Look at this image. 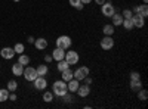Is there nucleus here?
Masks as SVG:
<instances>
[{
	"label": "nucleus",
	"mask_w": 148,
	"mask_h": 109,
	"mask_svg": "<svg viewBox=\"0 0 148 109\" xmlns=\"http://www.w3.org/2000/svg\"><path fill=\"white\" fill-rule=\"evenodd\" d=\"M52 93L53 96H58V97H62L65 93H68V87H67V83L64 80H59L55 81L53 86H52Z\"/></svg>",
	"instance_id": "nucleus-1"
},
{
	"label": "nucleus",
	"mask_w": 148,
	"mask_h": 109,
	"mask_svg": "<svg viewBox=\"0 0 148 109\" xmlns=\"http://www.w3.org/2000/svg\"><path fill=\"white\" fill-rule=\"evenodd\" d=\"M71 39L68 37V35H59V37L56 39V47H61V49L64 50H68L71 47Z\"/></svg>",
	"instance_id": "nucleus-2"
},
{
	"label": "nucleus",
	"mask_w": 148,
	"mask_h": 109,
	"mask_svg": "<svg viewBox=\"0 0 148 109\" xmlns=\"http://www.w3.org/2000/svg\"><path fill=\"white\" fill-rule=\"evenodd\" d=\"M73 75H74V78H76V80L83 81L86 77L89 75V68H88V66H80V68H77L76 71H73Z\"/></svg>",
	"instance_id": "nucleus-3"
},
{
	"label": "nucleus",
	"mask_w": 148,
	"mask_h": 109,
	"mask_svg": "<svg viewBox=\"0 0 148 109\" xmlns=\"http://www.w3.org/2000/svg\"><path fill=\"white\" fill-rule=\"evenodd\" d=\"M64 59L68 62V65H76V64L79 62L80 56H79L77 52H74V50H70V49H68V52H65V58H64Z\"/></svg>",
	"instance_id": "nucleus-4"
},
{
	"label": "nucleus",
	"mask_w": 148,
	"mask_h": 109,
	"mask_svg": "<svg viewBox=\"0 0 148 109\" xmlns=\"http://www.w3.org/2000/svg\"><path fill=\"white\" fill-rule=\"evenodd\" d=\"M101 12H102V15H104V16L111 18V16H113V15L116 14V9H114V6L111 5V3L105 2L104 5H101Z\"/></svg>",
	"instance_id": "nucleus-5"
},
{
	"label": "nucleus",
	"mask_w": 148,
	"mask_h": 109,
	"mask_svg": "<svg viewBox=\"0 0 148 109\" xmlns=\"http://www.w3.org/2000/svg\"><path fill=\"white\" fill-rule=\"evenodd\" d=\"M24 77H25L27 81H34L37 77H39V74H37V69L36 68H31V66H27L24 68Z\"/></svg>",
	"instance_id": "nucleus-6"
},
{
	"label": "nucleus",
	"mask_w": 148,
	"mask_h": 109,
	"mask_svg": "<svg viewBox=\"0 0 148 109\" xmlns=\"http://www.w3.org/2000/svg\"><path fill=\"white\" fill-rule=\"evenodd\" d=\"M99 46H101V49H104V50H111V49L114 47V40H113V37H111V35H105V37L101 40Z\"/></svg>",
	"instance_id": "nucleus-7"
},
{
	"label": "nucleus",
	"mask_w": 148,
	"mask_h": 109,
	"mask_svg": "<svg viewBox=\"0 0 148 109\" xmlns=\"http://www.w3.org/2000/svg\"><path fill=\"white\" fill-rule=\"evenodd\" d=\"M132 22H133V28H142L145 25V18L141 16L139 14L132 15Z\"/></svg>",
	"instance_id": "nucleus-8"
},
{
	"label": "nucleus",
	"mask_w": 148,
	"mask_h": 109,
	"mask_svg": "<svg viewBox=\"0 0 148 109\" xmlns=\"http://www.w3.org/2000/svg\"><path fill=\"white\" fill-rule=\"evenodd\" d=\"M33 83H34V87H36L37 90H45V89L47 87V81L45 80V77H40V75L37 77Z\"/></svg>",
	"instance_id": "nucleus-9"
},
{
	"label": "nucleus",
	"mask_w": 148,
	"mask_h": 109,
	"mask_svg": "<svg viewBox=\"0 0 148 109\" xmlns=\"http://www.w3.org/2000/svg\"><path fill=\"white\" fill-rule=\"evenodd\" d=\"M65 58V50L64 49H61V47H55V50L52 52V59L53 60H62Z\"/></svg>",
	"instance_id": "nucleus-10"
},
{
	"label": "nucleus",
	"mask_w": 148,
	"mask_h": 109,
	"mask_svg": "<svg viewBox=\"0 0 148 109\" xmlns=\"http://www.w3.org/2000/svg\"><path fill=\"white\" fill-rule=\"evenodd\" d=\"M132 12H135V14H139L141 16L147 18V16H148V6H147V3L139 5V6H135V9H133Z\"/></svg>",
	"instance_id": "nucleus-11"
},
{
	"label": "nucleus",
	"mask_w": 148,
	"mask_h": 109,
	"mask_svg": "<svg viewBox=\"0 0 148 109\" xmlns=\"http://www.w3.org/2000/svg\"><path fill=\"white\" fill-rule=\"evenodd\" d=\"M0 55H2L3 59H12L15 56V50L12 49V47H3V49L0 50Z\"/></svg>",
	"instance_id": "nucleus-12"
},
{
	"label": "nucleus",
	"mask_w": 148,
	"mask_h": 109,
	"mask_svg": "<svg viewBox=\"0 0 148 109\" xmlns=\"http://www.w3.org/2000/svg\"><path fill=\"white\" fill-rule=\"evenodd\" d=\"M79 86H80V81H79V80H76V78H73V80H70V81L67 83L68 91H71V93H76V91H77V89H79Z\"/></svg>",
	"instance_id": "nucleus-13"
},
{
	"label": "nucleus",
	"mask_w": 148,
	"mask_h": 109,
	"mask_svg": "<svg viewBox=\"0 0 148 109\" xmlns=\"http://www.w3.org/2000/svg\"><path fill=\"white\" fill-rule=\"evenodd\" d=\"M77 93H79L80 97H88L89 93H90V87L88 86V84H83V86H79Z\"/></svg>",
	"instance_id": "nucleus-14"
},
{
	"label": "nucleus",
	"mask_w": 148,
	"mask_h": 109,
	"mask_svg": "<svg viewBox=\"0 0 148 109\" xmlns=\"http://www.w3.org/2000/svg\"><path fill=\"white\" fill-rule=\"evenodd\" d=\"M74 78V75H73V71L70 69V68H67V69H64V71H61V80H64L65 83H68L70 80H73Z\"/></svg>",
	"instance_id": "nucleus-15"
},
{
	"label": "nucleus",
	"mask_w": 148,
	"mask_h": 109,
	"mask_svg": "<svg viewBox=\"0 0 148 109\" xmlns=\"http://www.w3.org/2000/svg\"><path fill=\"white\" fill-rule=\"evenodd\" d=\"M12 74H14L15 77H21V75L24 74V66H22L19 62L14 64V66H12Z\"/></svg>",
	"instance_id": "nucleus-16"
},
{
	"label": "nucleus",
	"mask_w": 148,
	"mask_h": 109,
	"mask_svg": "<svg viewBox=\"0 0 148 109\" xmlns=\"http://www.w3.org/2000/svg\"><path fill=\"white\" fill-rule=\"evenodd\" d=\"M34 46H36V49H39V50H45L47 47V40L46 39H36Z\"/></svg>",
	"instance_id": "nucleus-17"
},
{
	"label": "nucleus",
	"mask_w": 148,
	"mask_h": 109,
	"mask_svg": "<svg viewBox=\"0 0 148 109\" xmlns=\"http://www.w3.org/2000/svg\"><path fill=\"white\" fill-rule=\"evenodd\" d=\"M130 89H132L133 91L141 90V89H142V83H141V80H130Z\"/></svg>",
	"instance_id": "nucleus-18"
},
{
	"label": "nucleus",
	"mask_w": 148,
	"mask_h": 109,
	"mask_svg": "<svg viewBox=\"0 0 148 109\" xmlns=\"http://www.w3.org/2000/svg\"><path fill=\"white\" fill-rule=\"evenodd\" d=\"M111 19H113V25H114V27L121 25V22H123V16H121V14H114L113 16H111Z\"/></svg>",
	"instance_id": "nucleus-19"
},
{
	"label": "nucleus",
	"mask_w": 148,
	"mask_h": 109,
	"mask_svg": "<svg viewBox=\"0 0 148 109\" xmlns=\"http://www.w3.org/2000/svg\"><path fill=\"white\" fill-rule=\"evenodd\" d=\"M102 32H104V35H113L114 34V25L113 24H107V25H104Z\"/></svg>",
	"instance_id": "nucleus-20"
},
{
	"label": "nucleus",
	"mask_w": 148,
	"mask_h": 109,
	"mask_svg": "<svg viewBox=\"0 0 148 109\" xmlns=\"http://www.w3.org/2000/svg\"><path fill=\"white\" fill-rule=\"evenodd\" d=\"M37 69V74H39L40 77H45L46 74H47V71H49V68H47V65H45V64H42V65H39L36 68Z\"/></svg>",
	"instance_id": "nucleus-21"
},
{
	"label": "nucleus",
	"mask_w": 148,
	"mask_h": 109,
	"mask_svg": "<svg viewBox=\"0 0 148 109\" xmlns=\"http://www.w3.org/2000/svg\"><path fill=\"white\" fill-rule=\"evenodd\" d=\"M121 25L125 27L127 31H129V30H133V22H132V18H123Z\"/></svg>",
	"instance_id": "nucleus-22"
},
{
	"label": "nucleus",
	"mask_w": 148,
	"mask_h": 109,
	"mask_svg": "<svg viewBox=\"0 0 148 109\" xmlns=\"http://www.w3.org/2000/svg\"><path fill=\"white\" fill-rule=\"evenodd\" d=\"M56 68H58V71L61 72V71H64V69L70 68V65H68V62H67L65 59H62V60H58V65H56Z\"/></svg>",
	"instance_id": "nucleus-23"
},
{
	"label": "nucleus",
	"mask_w": 148,
	"mask_h": 109,
	"mask_svg": "<svg viewBox=\"0 0 148 109\" xmlns=\"http://www.w3.org/2000/svg\"><path fill=\"white\" fill-rule=\"evenodd\" d=\"M18 62H19L22 66H27V65L30 64V58H28L27 55H22V53H21V55H19V59H18Z\"/></svg>",
	"instance_id": "nucleus-24"
},
{
	"label": "nucleus",
	"mask_w": 148,
	"mask_h": 109,
	"mask_svg": "<svg viewBox=\"0 0 148 109\" xmlns=\"http://www.w3.org/2000/svg\"><path fill=\"white\" fill-rule=\"evenodd\" d=\"M70 5L73 7H76L77 10H83V7H84V5L80 2V0H70Z\"/></svg>",
	"instance_id": "nucleus-25"
},
{
	"label": "nucleus",
	"mask_w": 148,
	"mask_h": 109,
	"mask_svg": "<svg viewBox=\"0 0 148 109\" xmlns=\"http://www.w3.org/2000/svg\"><path fill=\"white\" fill-rule=\"evenodd\" d=\"M9 99V90L8 89H2L0 90V102H6Z\"/></svg>",
	"instance_id": "nucleus-26"
},
{
	"label": "nucleus",
	"mask_w": 148,
	"mask_h": 109,
	"mask_svg": "<svg viewBox=\"0 0 148 109\" xmlns=\"http://www.w3.org/2000/svg\"><path fill=\"white\" fill-rule=\"evenodd\" d=\"M138 97H139V100L145 102V100L148 99V91H147L145 89H141V90H138Z\"/></svg>",
	"instance_id": "nucleus-27"
},
{
	"label": "nucleus",
	"mask_w": 148,
	"mask_h": 109,
	"mask_svg": "<svg viewBox=\"0 0 148 109\" xmlns=\"http://www.w3.org/2000/svg\"><path fill=\"white\" fill-rule=\"evenodd\" d=\"M18 89V83L15 81V80H9V83H8V90L9 91H15Z\"/></svg>",
	"instance_id": "nucleus-28"
},
{
	"label": "nucleus",
	"mask_w": 148,
	"mask_h": 109,
	"mask_svg": "<svg viewBox=\"0 0 148 109\" xmlns=\"http://www.w3.org/2000/svg\"><path fill=\"white\" fill-rule=\"evenodd\" d=\"M43 100H45L46 103H51V102L53 100V93H52V91H45V94H43Z\"/></svg>",
	"instance_id": "nucleus-29"
},
{
	"label": "nucleus",
	"mask_w": 148,
	"mask_h": 109,
	"mask_svg": "<svg viewBox=\"0 0 148 109\" xmlns=\"http://www.w3.org/2000/svg\"><path fill=\"white\" fill-rule=\"evenodd\" d=\"M14 50H15V53L21 55L24 50H25V47H24V44H22V43H16V44L14 46Z\"/></svg>",
	"instance_id": "nucleus-30"
},
{
	"label": "nucleus",
	"mask_w": 148,
	"mask_h": 109,
	"mask_svg": "<svg viewBox=\"0 0 148 109\" xmlns=\"http://www.w3.org/2000/svg\"><path fill=\"white\" fill-rule=\"evenodd\" d=\"M132 15H133V12L130 9H125V10L121 12V16L123 18H132Z\"/></svg>",
	"instance_id": "nucleus-31"
},
{
	"label": "nucleus",
	"mask_w": 148,
	"mask_h": 109,
	"mask_svg": "<svg viewBox=\"0 0 148 109\" xmlns=\"http://www.w3.org/2000/svg\"><path fill=\"white\" fill-rule=\"evenodd\" d=\"M130 80H141V74H139L138 71L130 72Z\"/></svg>",
	"instance_id": "nucleus-32"
},
{
	"label": "nucleus",
	"mask_w": 148,
	"mask_h": 109,
	"mask_svg": "<svg viewBox=\"0 0 148 109\" xmlns=\"http://www.w3.org/2000/svg\"><path fill=\"white\" fill-rule=\"evenodd\" d=\"M62 99H64V102H65V103H71V102H73V96H71V94H68V93H65V94L62 96Z\"/></svg>",
	"instance_id": "nucleus-33"
},
{
	"label": "nucleus",
	"mask_w": 148,
	"mask_h": 109,
	"mask_svg": "<svg viewBox=\"0 0 148 109\" xmlns=\"http://www.w3.org/2000/svg\"><path fill=\"white\" fill-rule=\"evenodd\" d=\"M52 55H45V62H47V64H51L52 62Z\"/></svg>",
	"instance_id": "nucleus-34"
},
{
	"label": "nucleus",
	"mask_w": 148,
	"mask_h": 109,
	"mask_svg": "<svg viewBox=\"0 0 148 109\" xmlns=\"http://www.w3.org/2000/svg\"><path fill=\"white\" fill-rule=\"evenodd\" d=\"M84 83H86V84H88V86H90V84H92V78H90V77L88 75V77H86V78H84Z\"/></svg>",
	"instance_id": "nucleus-35"
},
{
	"label": "nucleus",
	"mask_w": 148,
	"mask_h": 109,
	"mask_svg": "<svg viewBox=\"0 0 148 109\" xmlns=\"http://www.w3.org/2000/svg\"><path fill=\"white\" fill-rule=\"evenodd\" d=\"M18 97H16V94L15 93H12V94H9V100H12V102H14V100H16Z\"/></svg>",
	"instance_id": "nucleus-36"
},
{
	"label": "nucleus",
	"mask_w": 148,
	"mask_h": 109,
	"mask_svg": "<svg viewBox=\"0 0 148 109\" xmlns=\"http://www.w3.org/2000/svg\"><path fill=\"white\" fill-rule=\"evenodd\" d=\"M80 2H82L83 5H89V3H92V0H80Z\"/></svg>",
	"instance_id": "nucleus-37"
},
{
	"label": "nucleus",
	"mask_w": 148,
	"mask_h": 109,
	"mask_svg": "<svg viewBox=\"0 0 148 109\" xmlns=\"http://www.w3.org/2000/svg\"><path fill=\"white\" fill-rule=\"evenodd\" d=\"M95 2H96L98 5H104V3H105V0H95Z\"/></svg>",
	"instance_id": "nucleus-38"
},
{
	"label": "nucleus",
	"mask_w": 148,
	"mask_h": 109,
	"mask_svg": "<svg viewBox=\"0 0 148 109\" xmlns=\"http://www.w3.org/2000/svg\"><path fill=\"white\" fill-rule=\"evenodd\" d=\"M34 40H36V39H33V37H28V43H31V44H33V43H34Z\"/></svg>",
	"instance_id": "nucleus-39"
},
{
	"label": "nucleus",
	"mask_w": 148,
	"mask_h": 109,
	"mask_svg": "<svg viewBox=\"0 0 148 109\" xmlns=\"http://www.w3.org/2000/svg\"><path fill=\"white\" fill-rule=\"evenodd\" d=\"M142 2H144V3H148V0H142Z\"/></svg>",
	"instance_id": "nucleus-40"
},
{
	"label": "nucleus",
	"mask_w": 148,
	"mask_h": 109,
	"mask_svg": "<svg viewBox=\"0 0 148 109\" xmlns=\"http://www.w3.org/2000/svg\"><path fill=\"white\" fill-rule=\"evenodd\" d=\"M14 2H19V0H14Z\"/></svg>",
	"instance_id": "nucleus-41"
}]
</instances>
